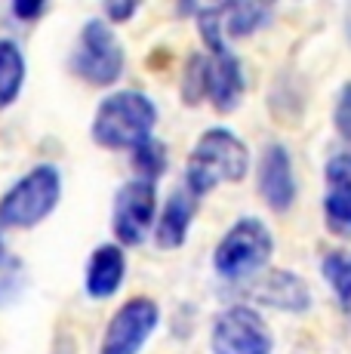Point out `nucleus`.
I'll list each match as a JSON object with an SVG mask.
<instances>
[{
	"label": "nucleus",
	"instance_id": "obj_1",
	"mask_svg": "<svg viewBox=\"0 0 351 354\" xmlns=\"http://www.w3.org/2000/svg\"><path fill=\"white\" fill-rule=\"evenodd\" d=\"M249 173V148L234 129L228 127H210L198 136L191 154H188L185 182L194 197L210 194L213 188L225 182H240Z\"/></svg>",
	"mask_w": 351,
	"mask_h": 354
},
{
	"label": "nucleus",
	"instance_id": "obj_2",
	"mask_svg": "<svg viewBox=\"0 0 351 354\" xmlns=\"http://www.w3.org/2000/svg\"><path fill=\"white\" fill-rule=\"evenodd\" d=\"M158 124V105L142 90H114L96 105L93 142L108 151H133L139 142L151 139Z\"/></svg>",
	"mask_w": 351,
	"mask_h": 354
},
{
	"label": "nucleus",
	"instance_id": "obj_3",
	"mask_svg": "<svg viewBox=\"0 0 351 354\" xmlns=\"http://www.w3.org/2000/svg\"><path fill=\"white\" fill-rule=\"evenodd\" d=\"M274 256V234L256 216H240L231 228L222 234L213 253V268L222 281H253L268 268Z\"/></svg>",
	"mask_w": 351,
	"mask_h": 354
},
{
	"label": "nucleus",
	"instance_id": "obj_4",
	"mask_svg": "<svg viewBox=\"0 0 351 354\" xmlns=\"http://www.w3.org/2000/svg\"><path fill=\"white\" fill-rule=\"evenodd\" d=\"M62 201V173L53 163H37L0 197V228H35Z\"/></svg>",
	"mask_w": 351,
	"mask_h": 354
},
{
	"label": "nucleus",
	"instance_id": "obj_5",
	"mask_svg": "<svg viewBox=\"0 0 351 354\" xmlns=\"http://www.w3.org/2000/svg\"><path fill=\"white\" fill-rule=\"evenodd\" d=\"M71 71L90 86H111L120 80L126 65V53L117 31L105 19H86L77 31L71 50Z\"/></svg>",
	"mask_w": 351,
	"mask_h": 354
},
{
	"label": "nucleus",
	"instance_id": "obj_6",
	"mask_svg": "<svg viewBox=\"0 0 351 354\" xmlns=\"http://www.w3.org/2000/svg\"><path fill=\"white\" fill-rule=\"evenodd\" d=\"M213 354H274V333L253 305H228L216 315Z\"/></svg>",
	"mask_w": 351,
	"mask_h": 354
},
{
	"label": "nucleus",
	"instance_id": "obj_7",
	"mask_svg": "<svg viewBox=\"0 0 351 354\" xmlns=\"http://www.w3.org/2000/svg\"><path fill=\"white\" fill-rule=\"evenodd\" d=\"M158 219V185L130 179L117 188L111 203V231L117 247H139Z\"/></svg>",
	"mask_w": 351,
	"mask_h": 354
},
{
	"label": "nucleus",
	"instance_id": "obj_8",
	"mask_svg": "<svg viewBox=\"0 0 351 354\" xmlns=\"http://www.w3.org/2000/svg\"><path fill=\"white\" fill-rule=\"evenodd\" d=\"M160 326V305L148 296H133L111 315L99 354H139Z\"/></svg>",
	"mask_w": 351,
	"mask_h": 354
},
{
	"label": "nucleus",
	"instance_id": "obj_9",
	"mask_svg": "<svg viewBox=\"0 0 351 354\" xmlns=\"http://www.w3.org/2000/svg\"><path fill=\"white\" fill-rule=\"evenodd\" d=\"M256 192L274 209V213H287L296 203L299 185H296V169L293 154L281 142H268L259 154V169H256Z\"/></svg>",
	"mask_w": 351,
	"mask_h": 354
},
{
	"label": "nucleus",
	"instance_id": "obj_10",
	"mask_svg": "<svg viewBox=\"0 0 351 354\" xmlns=\"http://www.w3.org/2000/svg\"><path fill=\"white\" fill-rule=\"evenodd\" d=\"M323 222L336 237H351V151H339L323 167Z\"/></svg>",
	"mask_w": 351,
	"mask_h": 354
},
{
	"label": "nucleus",
	"instance_id": "obj_11",
	"mask_svg": "<svg viewBox=\"0 0 351 354\" xmlns=\"http://www.w3.org/2000/svg\"><path fill=\"white\" fill-rule=\"evenodd\" d=\"M210 59V80H207V99L219 114H231L234 108H240L247 90L244 65H240L238 53L231 46L219 53H207Z\"/></svg>",
	"mask_w": 351,
	"mask_h": 354
},
{
	"label": "nucleus",
	"instance_id": "obj_12",
	"mask_svg": "<svg viewBox=\"0 0 351 354\" xmlns=\"http://www.w3.org/2000/svg\"><path fill=\"white\" fill-rule=\"evenodd\" d=\"M259 281L253 283V296L262 305L274 311H290V315H299V311L312 308V290L302 281L296 271L290 268H272L256 274Z\"/></svg>",
	"mask_w": 351,
	"mask_h": 354
},
{
	"label": "nucleus",
	"instance_id": "obj_13",
	"mask_svg": "<svg viewBox=\"0 0 351 354\" xmlns=\"http://www.w3.org/2000/svg\"><path fill=\"white\" fill-rule=\"evenodd\" d=\"M194 213H198V197L188 192L185 185L173 188L170 197L160 207V216L154 219V243L160 250H179L188 241V231H191Z\"/></svg>",
	"mask_w": 351,
	"mask_h": 354
},
{
	"label": "nucleus",
	"instance_id": "obj_14",
	"mask_svg": "<svg viewBox=\"0 0 351 354\" xmlns=\"http://www.w3.org/2000/svg\"><path fill=\"white\" fill-rule=\"evenodd\" d=\"M124 277H126L124 247H117V243H99L90 253V259H86V268H84L86 296L96 299V302L111 299L114 292L124 287Z\"/></svg>",
	"mask_w": 351,
	"mask_h": 354
},
{
	"label": "nucleus",
	"instance_id": "obj_15",
	"mask_svg": "<svg viewBox=\"0 0 351 354\" xmlns=\"http://www.w3.org/2000/svg\"><path fill=\"white\" fill-rule=\"evenodd\" d=\"M272 22V6L265 3H219V25L225 44L249 37Z\"/></svg>",
	"mask_w": 351,
	"mask_h": 354
},
{
	"label": "nucleus",
	"instance_id": "obj_16",
	"mask_svg": "<svg viewBox=\"0 0 351 354\" xmlns=\"http://www.w3.org/2000/svg\"><path fill=\"white\" fill-rule=\"evenodd\" d=\"M25 74H28V62H25L22 46L10 37H0V111L19 99Z\"/></svg>",
	"mask_w": 351,
	"mask_h": 354
},
{
	"label": "nucleus",
	"instance_id": "obj_17",
	"mask_svg": "<svg viewBox=\"0 0 351 354\" xmlns=\"http://www.w3.org/2000/svg\"><path fill=\"white\" fill-rule=\"evenodd\" d=\"M130 160H133V169H136L133 179L158 185L160 176L167 173V145L158 139H145L130 151Z\"/></svg>",
	"mask_w": 351,
	"mask_h": 354
},
{
	"label": "nucleus",
	"instance_id": "obj_18",
	"mask_svg": "<svg viewBox=\"0 0 351 354\" xmlns=\"http://www.w3.org/2000/svg\"><path fill=\"white\" fill-rule=\"evenodd\" d=\"M323 281L330 283V290L336 292L342 308H351V256H345L342 250L336 253H327L321 262Z\"/></svg>",
	"mask_w": 351,
	"mask_h": 354
},
{
	"label": "nucleus",
	"instance_id": "obj_19",
	"mask_svg": "<svg viewBox=\"0 0 351 354\" xmlns=\"http://www.w3.org/2000/svg\"><path fill=\"white\" fill-rule=\"evenodd\" d=\"M207 80H210V59H207V53L188 56L185 74H182V102L200 105L207 99Z\"/></svg>",
	"mask_w": 351,
	"mask_h": 354
},
{
	"label": "nucleus",
	"instance_id": "obj_20",
	"mask_svg": "<svg viewBox=\"0 0 351 354\" xmlns=\"http://www.w3.org/2000/svg\"><path fill=\"white\" fill-rule=\"evenodd\" d=\"M333 127L336 133L345 142H351V80L342 84L339 96H336V108H333Z\"/></svg>",
	"mask_w": 351,
	"mask_h": 354
},
{
	"label": "nucleus",
	"instance_id": "obj_21",
	"mask_svg": "<svg viewBox=\"0 0 351 354\" xmlns=\"http://www.w3.org/2000/svg\"><path fill=\"white\" fill-rule=\"evenodd\" d=\"M136 12H139V3H133V0H111V3H105V22L120 25L126 19H133Z\"/></svg>",
	"mask_w": 351,
	"mask_h": 354
},
{
	"label": "nucleus",
	"instance_id": "obj_22",
	"mask_svg": "<svg viewBox=\"0 0 351 354\" xmlns=\"http://www.w3.org/2000/svg\"><path fill=\"white\" fill-rule=\"evenodd\" d=\"M46 12V3L44 0H16L12 3V16L16 19H25V22H31V19L44 16Z\"/></svg>",
	"mask_w": 351,
	"mask_h": 354
}]
</instances>
